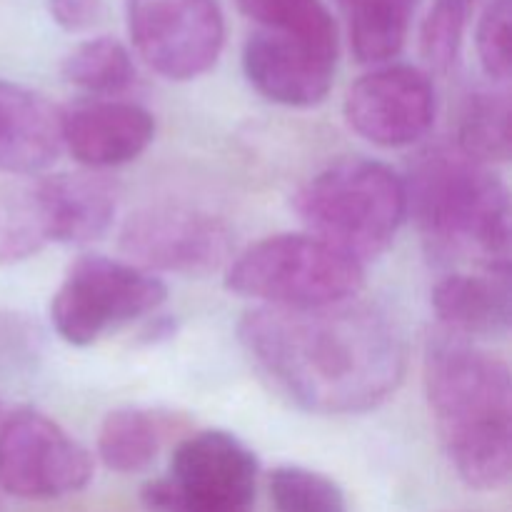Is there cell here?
I'll return each instance as SVG.
<instances>
[{"instance_id": "cell-1", "label": "cell", "mask_w": 512, "mask_h": 512, "mask_svg": "<svg viewBox=\"0 0 512 512\" xmlns=\"http://www.w3.org/2000/svg\"><path fill=\"white\" fill-rule=\"evenodd\" d=\"M240 343L258 373L308 413L353 415L378 408L408 370L403 330L385 310L345 300L323 308L248 310Z\"/></svg>"}, {"instance_id": "cell-2", "label": "cell", "mask_w": 512, "mask_h": 512, "mask_svg": "<svg viewBox=\"0 0 512 512\" xmlns=\"http://www.w3.org/2000/svg\"><path fill=\"white\" fill-rule=\"evenodd\" d=\"M425 393L450 465L468 488L498 490L512 470V380L503 358L473 340L435 333Z\"/></svg>"}, {"instance_id": "cell-3", "label": "cell", "mask_w": 512, "mask_h": 512, "mask_svg": "<svg viewBox=\"0 0 512 512\" xmlns=\"http://www.w3.org/2000/svg\"><path fill=\"white\" fill-rule=\"evenodd\" d=\"M403 183L408 215L430 258L510 268V195L490 165L468 158L455 143H435L420 150Z\"/></svg>"}, {"instance_id": "cell-4", "label": "cell", "mask_w": 512, "mask_h": 512, "mask_svg": "<svg viewBox=\"0 0 512 512\" xmlns=\"http://www.w3.org/2000/svg\"><path fill=\"white\" fill-rule=\"evenodd\" d=\"M308 233L358 263L383 255L408 218L403 175L368 158L328 165L295 195Z\"/></svg>"}, {"instance_id": "cell-5", "label": "cell", "mask_w": 512, "mask_h": 512, "mask_svg": "<svg viewBox=\"0 0 512 512\" xmlns=\"http://www.w3.org/2000/svg\"><path fill=\"white\" fill-rule=\"evenodd\" d=\"M363 263L310 233L270 235L250 245L225 275V288L265 308H323L355 300Z\"/></svg>"}, {"instance_id": "cell-6", "label": "cell", "mask_w": 512, "mask_h": 512, "mask_svg": "<svg viewBox=\"0 0 512 512\" xmlns=\"http://www.w3.org/2000/svg\"><path fill=\"white\" fill-rule=\"evenodd\" d=\"M165 298V283L148 270L105 255H83L70 265L55 290L50 320L65 343L88 348L105 335L155 313Z\"/></svg>"}, {"instance_id": "cell-7", "label": "cell", "mask_w": 512, "mask_h": 512, "mask_svg": "<svg viewBox=\"0 0 512 512\" xmlns=\"http://www.w3.org/2000/svg\"><path fill=\"white\" fill-rule=\"evenodd\" d=\"M258 458L225 430H200L180 440L168 475L145 483L150 512H253Z\"/></svg>"}, {"instance_id": "cell-8", "label": "cell", "mask_w": 512, "mask_h": 512, "mask_svg": "<svg viewBox=\"0 0 512 512\" xmlns=\"http://www.w3.org/2000/svg\"><path fill=\"white\" fill-rule=\"evenodd\" d=\"M125 15L138 55L168 80L200 78L223 53L218 0H128Z\"/></svg>"}, {"instance_id": "cell-9", "label": "cell", "mask_w": 512, "mask_h": 512, "mask_svg": "<svg viewBox=\"0 0 512 512\" xmlns=\"http://www.w3.org/2000/svg\"><path fill=\"white\" fill-rule=\"evenodd\" d=\"M93 478V458L53 418L33 408L0 420V488L25 500L78 493Z\"/></svg>"}, {"instance_id": "cell-10", "label": "cell", "mask_w": 512, "mask_h": 512, "mask_svg": "<svg viewBox=\"0 0 512 512\" xmlns=\"http://www.w3.org/2000/svg\"><path fill=\"white\" fill-rule=\"evenodd\" d=\"M230 228L185 205H148L125 220L120 250L130 265L180 275H208L230 258Z\"/></svg>"}, {"instance_id": "cell-11", "label": "cell", "mask_w": 512, "mask_h": 512, "mask_svg": "<svg viewBox=\"0 0 512 512\" xmlns=\"http://www.w3.org/2000/svg\"><path fill=\"white\" fill-rule=\"evenodd\" d=\"M435 88L415 65H383L350 85L345 120L378 148H408L435 123Z\"/></svg>"}, {"instance_id": "cell-12", "label": "cell", "mask_w": 512, "mask_h": 512, "mask_svg": "<svg viewBox=\"0 0 512 512\" xmlns=\"http://www.w3.org/2000/svg\"><path fill=\"white\" fill-rule=\"evenodd\" d=\"M338 48H325L295 35L255 28L243 48L248 83L263 98L288 108H313L333 88Z\"/></svg>"}, {"instance_id": "cell-13", "label": "cell", "mask_w": 512, "mask_h": 512, "mask_svg": "<svg viewBox=\"0 0 512 512\" xmlns=\"http://www.w3.org/2000/svg\"><path fill=\"white\" fill-rule=\"evenodd\" d=\"M155 118L123 100H90L63 113V148L90 170L118 168L148 150Z\"/></svg>"}, {"instance_id": "cell-14", "label": "cell", "mask_w": 512, "mask_h": 512, "mask_svg": "<svg viewBox=\"0 0 512 512\" xmlns=\"http://www.w3.org/2000/svg\"><path fill=\"white\" fill-rule=\"evenodd\" d=\"M60 150L63 110L35 90L0 80V173H43Z\"/></svg>"}, {"instance_id": "cell-15", "label": "cell", "mask_w": 512, "mask_h": 512, "mask_svg": "<svg viewBox=\"0 0 512 512\" xmlns=\"http://www.w3.org/2000/svg\"><path fill=\"white\" fill-rule=\"evenodd\" d=\"M443 330L465 340H500L512 325L510 268L450 273L430 295Z\"/></svg>"}, {"instance_id": "cell-16", "label": "cell", "mask_w": 512, "mask_h": 512, "mask_svg": "<svg viewBox=\"0 0 512 512\" xmlns=\"http://www.w3.org/2000/svg\"><path fill=\"white\" fill-rule=\"evenodd\" d=\"M38 183L48 208L53 243H90L108 233L118 200L103 175L63 173Z\"/></svg>"}, {"instance_id": "cell-17", "label": "cell", "mask_w": 512, "mask_h": 512, "mask_svg": "<svg viewBox=\"0 0 512 512\" xmlns=\"http://www.w3.org/2000/svg\"><path fill=\"white\" fill-rule=\"evenodd\" d=\"M340 5L355 58L380 65L403 50L418 0H340Z\"/></svg>"}, {"instance_id": "cell-18", "label": "cell", "mask_w": 512, "mask_h": 512, "mask_svg": "<svg viewBox=\"0 0 512 512\" xmlns=\"http://www.w3.org/2000/svg\"><path fill=\"white\" fill-rule=\"evenodd\" d=\"M165 435L168 418L163 415L140 408L113 410L100 425L98 455L115 473H140L158 458Z\"/></svg>"}, {"instance_id": "cell-19", "label": "cell", "mask_w": 512, "mask_h": 512, "mask_svg": "<svg viewBox=\"0 0 512 512\" xmlns=\"http://www.w3.org/2000/svg\"><path fill=\"white\" fill-rule=\"evenodd\" d=\"M53 243L40 183H0V265H15Z\"/></svg>"}, {"instance_id": "cell-20", "label": "cell", "mask_w": 512, "mask_h": 512, "mask_svg": "<svg viewBox=\"0 0 512 512\" xmlns=\"http://www.w3.org/2000/svg\"><path fill=\"white\" fill-rule=\"evenodd\" d=\"M510 93L508 88H480L465 98L458 118V145L468 158L490 165L510 158Z\"/></svg>"}, {"instance_id": "cell-21", "label": "cell", "mask_w": 512, "mask_h": 512, "mask_svg": "<svg viewBox=\"0 0 512 512\" xmlns=\"http://www.w3.org/2000/svg\"><path fill=\"white\" fill-rule=\"evenodd\" d=\"M63 78L90 95H115L133 83L135 65L120 40L103 35L80 43L63 60Z\"/></svg>"}, {"instance_id": "cell-22", "label": "cell", "mask_w": 512, "mask_h": 512, "mask_svg": "<svg viewBox=\"0 0 512 512\" xmlns=\"http://www.w3.org/2000/svg\"><path fill=\"white\" fill-rule=\"evenodd\" d=\"M238 8L255 28L338 48V25L323 0H238Z\"/></svg>"}, {"instance_id": "cell-23", "label": "cell", "mask_w": 512, "mask_h": 512, "mask_svg": "<svg viewBox=\"0 0 512 512\" xmlns=\"http://www.w3.org/2000/svg\"><path fill=\"white\" fill-rule=\"evenodd\" d=\"M278 512H348L343 488L333 478L300 465H280L268 478Z\"/></svg>"}, {"instance_id": "cell-24", "label": "cell", "mask_w": 512, "mask_h": 512, "mask_svg": "<svg viewBox=\"0 0 512 512\" xmlns=\"http://www.w3.org/2000/svg\"><path fill=\"white\" fill-rule=\"evenodd\" d=\"M468 0H435L420 30V50L425 63L438 73H448L463 48Z\"/></svg>"}, {"instance_id": "cell-25", "label": "cell", "mask_w": 512, "mask_h": 512, "mask_svg": "<svg viewBox=\"0 0 512 512\" xmlns=\"http://www.w3.org/2000/svg\"><path fill=\"white\" fill-rule=\"evenodd\" d=\"M478 58L488 78L505 85L510 80V0H493L478 20Z\"/></svg>"}, {"instance_id": "cell-26", "label": "cell", "mask_w": 512, "mask_h": 512, "mask_svg": "<svg viewBox=\"0 0 512 512\" xmlns=\"http://www.w3.org/2000/svg\"><path fill=\"white\" fill-rule=\"evenodd\" d=\"M50 18L68 33H83L103 18V0H48Z\"/></svg>"}, {"instance_id": "cell-27", "label": "cell", "mask_w": 512, "mask_h": 512, "mask_svg": "<svg viewBox=\"0 0 512 512\" xmlns=\"http://www.w3.org/2000/svg\"><path fill=\"white\" fill-rule=\"evenodd\" d=\"M0 420H3V405H0Z\"/></svg>"}]
</instances>
